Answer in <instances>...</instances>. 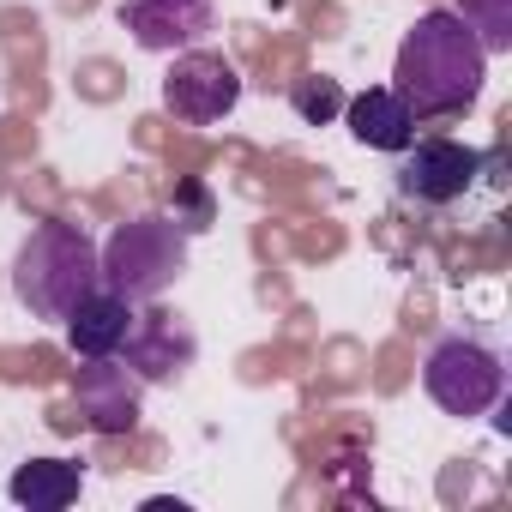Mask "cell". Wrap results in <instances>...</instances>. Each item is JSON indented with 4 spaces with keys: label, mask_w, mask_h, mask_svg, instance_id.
<instances>
[{
    "label": "cell",
    "mask_w": 512,
    "mask_h": 512,
    "mask_svg": "<svg viewBox=\"0 0 512 512\" xmlns=\"http://www.w3.org/2000/svg\"><path fill=\"white\" fill-rule=\"evenodd\" d=\"M488 61L494 55L476 43V31L452 7H434V13H422L404 31L398 67H392V91L410 103L416 121H446V115L476 109L482 79H488Z\"/></svg>",
    "instance_id": "6da1fadb"
},
{
    "label": "cell",
    "mask_w": 512,
    "mask_h": 512,
    "mask_svg": "<svg viewBox=\"0 0 512 512\" xmlns=\"http://www.w3.org/2000/svg\"><path fill=\"white\" fill-rule=\"evenodd\" d=\"M103 284V266H97V241L85 223L73 217H49L37 223L19 253H13V296L31 320H67L91 290Z\"/></svg>",
    "instance_id": "7a4b0ae2"
},
{
    "label": "cell",
    "mask_w": 512,
    "mask_h": 512,
    "mask_svg": "<svg viewBox=\"0 0 512 512\" xmlns=\"http://www.w3.org/2000/svg\"><path fill=\"white\" fill-rule=\"evenodd\" d=\"M97 266H103V290L139 302H157L181 272H187V229L163 211H139L127 223H115V235L97 247Z\"/></svg>",
    "instance_id": "3957f363"
},
{
    "label": "cell",
    "mask_w": 512,
    "mask_h": 512,
    "mask_svg": "<svg viewBox=\"0 0 512 512\" xmlns=\"http://www.w3.org/2000/svg\"><path fill=\"white\" fill-rule=\"evenodd\" d=\"M422 392L458 422L488 416L506 392V356L482 332H452L422 356Z\"/></svg>",
    "instance_id": "277c9868"
},
{
    "label": "cell",
    "mask_w": 512,
    "mask_h": 512,
    "mask_svg": "<svg viewBox=\"0 0 512 512\" xmlns=\"http://www.w3.org/2000/svg\"><path fill=\"white\" fill-rule=\"evenodd\" d=\"M241 103V73L217 49H181L169 79H163V109L187 127H217Z\"/></svg>",
    "instance_id": "5b68a950"
},
{
    "label": "cell",
    "mask_w": 512,
    "mask_h": 512,
    "mask_svg": "<svg viewBox=\"0 0 512 512\" xmlns=\"http://www.w3.org/2000/svg\"><path fill=\"white\" fill-rule=\"evenodd\" d=\"M488 157L464 139H410L398 151V193L416 205H458L482 181Z\"/></svg>",
    "instance_id": "8992f818"
},
{
    "label": "cell",
    "mask_w": 512,
    "mask_h": 512,
    "mask_svg": "<svg viewBox=\"0 0 512 512\" xmlns=\"http://www.w3.org/2000/svg\"><path fill=\"white\" fill-rule=\"evenodd\" d=\"M121 31L145 49V55H181L199 49L217 25L211 0H121Z\"/></svg>",
    "instance_id": "52a82bcc"
},
{
    "label": "cell",
    "mask_w": 512,
    "mask_h": 512,
    "mask_svg": "<svg viewBox=\"0 0 512 512\" xmlns=\"http://www.w3.org/2000/svg\"><path fill=\"white\" fill-rule=\"evenodd\" d=\"M121 356H127V368L139 380H181L193 368V356H199V338H193V326L181 314L145 308V314H133V332H127Z\"/></svg>",
    "instance_id": "ba28073f"
},
{
    "label": "cell",
    "mask_w": 512,
    "mask_h": 512,
    "mask_svg": "<svg viewBox=\"0 0 512 512\" xmlns=\"http://www.w3.org/2000/svg\"><path fill=\"white\" fill-rule=\"evenodd\" d=\"M139 392L145 380L133 368H121L115 356H97L73 374V398H79V416L97 428V434H133L139 428Z\"/></svg>",
    "instance_id": "9c48e42d"
},
{
    "label": "cell",
    "mask_w": 512,
    "mask_h": 512,
    "mask_svg": "<svg viewBox=\"0 0 512 512\" xmlns=\"http://www.w3.org/2000/svg\"><path fill=\"white\" fill-rule=\"evenodd\" d=\"M344 127H350L356 145L386 151V157H398V151L416 139V115H410V103H404L392 85H368V91L344 97Z\"/></svg>",
    "instance_id": "30bf717a"
},
{
    "label": "cell",
    "mask_w": 512,
    "mask_h": 512,
    "mask_svg": "<svg viewBox=\"0 0 512 512\" xmlns=\"http://www.w3.org/2000/svg\"><path fill=\"white\" fill-rule=\"evenodd\" d=\"M67 350L79 356V362H97V356H121V344H127V332H133V302L127 296H115V290H91L67 320Z\"/></svg>",
    "instance_id": "8fae6325"
},
{
    "label": "cell",
    "mask_w": 512,
    "mask_h": 512,
    "mask_svg": "<svg viewBox=\"0 0 512 512\" xmlns=\"http://www.w3.org/2000/svg\"><path fill=\"white\" fill-rule=\"evenodd\" d=\"M79 488H85V464H73V458H25L7 476V494L25 512H61L79 500Z\"/></svg>",
    "instance_id": "7c38bea8"
},
{
    "label": "cell",
    "mask_w": 512,
    "mask_h": 512,
    "mask_svg": "<svg viewBox=\"0 0 512 512\" xmlns=\"http://www.w3.org/2000/svg\"><path fill=\"white\" fill-rule=\"evenodd\" d=\"M452 13L476 31V43L488 55H506L512 49V0H458Z\"/></svg>",
    "instance_id": "4fadbf2b"
},
{
    "label": "cell",
    "mask_w": 512,
    "mask_h": 512,
    "mask_svg": "<svg viewBox=\"0 0 512 512\" xmlns=\"http://www.w3.org/2000/svg\"><path fill=\"white\" fill-rule=\"evenodd\" d=\"M290 109H296L308 127H332V121L344 115V85L326 79V73H308V79L290 85Z\"/></svg>",
    "instance_id": "5bb4252c"
},
{
    "label": "cell",
    "mask_w": 512,
    "mask_h": 512,
    "mask_svg": "<svg viewBox=\"0 0 512 512\" xmlns=\"http://www.w3.org/2000/svg\"><path fill=\"white\" fill-rule=\"evenodd\" d=\"M181 205H187V217H175L187 235H199L205 223H211V199H205V187H181Z\"/></svg>",
    "instance_id": "9a60e30c"
}]
</instances>
